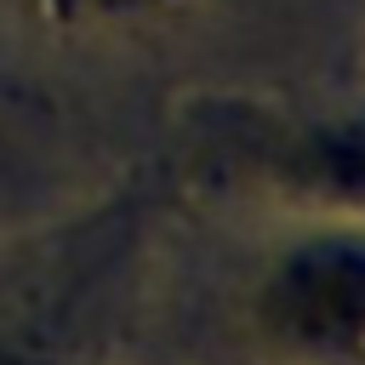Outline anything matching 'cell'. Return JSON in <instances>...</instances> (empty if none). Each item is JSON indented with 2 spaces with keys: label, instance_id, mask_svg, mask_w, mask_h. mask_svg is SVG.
<instances>
[{
  "label": "cell",
  "instance_id": "obj_1",
  "mask_svg": "<svg viewBox=\"0 0 365 365\" xmlns=\"http://www.w3.org/2000/svg\"><path fill=\"white\" fill-rule=\"evenodd\" d=\"M268 314L285 336L308 348H354L359 342V257L354 245H319L279 268L268 291Z\"/></svg>",
  "mask_w": 365,
  "mask_h": 365
},
{
  "label": "cell",
  "instance_id": "obj_2",
  "mask_svg": "<svg viewBox=\"0 0 365 365\" xmlns=\"http://www.w3.org/2000/svg\"><path fill=\"white\" fill-rule=\"evenodd\" d=\"M97 6H131V0H97Z\"/></svg>",
  "mask_w": 365,
  "mask_h": 365
},
{
  "label": "cell",
  "instance_id": "obj_3",
  "mask_svg": "<svg viewBox=\"0 0 365 365\" xmlns=\"http://www.w3.org/2000/svg\"><path fill=\"white\" fill-rule=\"evenodd\" d=\"M0 365H17V359H6V354H0Z\"/></svg>",
  "mask_w": 365,
  "mask_h": 365
}]
</instances>
